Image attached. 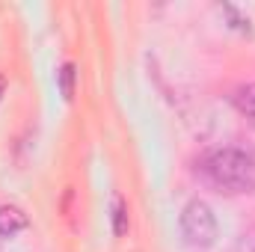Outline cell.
Instances as JSON below:
<instances>
[{"instance_id": "1", "label": "cell", "mask_w": 255, "mask_h": 252, "mask_svg": "<svg viewBox=\"0 0 255 252\" xmlns=\"http://www.w3.org/2000/svg\"><path fill=\"white\" fill-rule=\"evenodd\" d=\"M202 175L223 193H253L255 160L241 148H217L202 160Z\"/></svg>"}, {"instance_id": "2", "label": "cell", "mask_w": 255, "mask_h": 252, "mask_svg": "<svg viewBox=\"0 0 255 252\" xmlns=\"http://www.w3.org/2000/svg\"><path fill=\"white\" fill-rule=\"evenodd\" d=\"M181 235L190 247H211L217 241V217L208 202L193 199L181 211Z\"/></svg>"}, {"instance_id": "3", "label": "cell", "mask_w": 255, "mask_h": 252, "mask_svg": "<svg viewBox=\"0 0 255 252\" xmlns=\"http://www.w3.org/2000/svg\"><path fill=\"white\" fill-rule=\"evenodd\" d=\"M27 226H30V220L18 205H0V238H15Z\"/></svg>"}, {"instance_id": "4", "label": "cell", "mask_w": 255, "mask_h": 252, "mask_svg": "<svg viewBox=\"0 0 255 252\" xmlns=\"http://www.w3.org/2000/svg\"><path fill=\"white\" fill-rule=\"evenodd\" d=\"M232 104H235L244 116L255 119V83H244V86H238V89L232 92Z\"/></svg>"}, {"instance_id": "5", "label": "cell", "mask_w": 255, "mask_h": 252, "mask_svg": "<svg viewBox=\"0 0 255 252\" xmlns=\"http://www.w3.org/2000/svg\"><path fill=\"white\" fill-rule=\"evenodd\" d=\"M110 220H113V235H125L128 232V208H125V202H122V196L113 199V214H110Z\"/></svg>"}, {"instance_id": "6", "label": "cell", "mask_w": 255, "mask_h": 252, "mask_svg": "<svg viewBox=\"0 0 255 252\" xmlns=\"http://www.w3.org/2000/svg\"><path fill=\"white\" fill-rule=\"evenodd\" d=\"M74 77H77V71H74V65L65 63L60 71H57V80H60V89H63V98H71L74 95Z\"/></svg>"}, {"instance_id": "7", "label": "cell", "mask_w": 255, "mask_h": 252, "mask_svg": "<svg viewBox=\"0 0 255 252\" xmlns=\"http://www.w3.org/2000/svg\"><path fill=\"white\" fill-rule=\"evenodd\" d=\"M3 89H6V80L0 77V98H3Z\"/></svg>"}]
</instances>
